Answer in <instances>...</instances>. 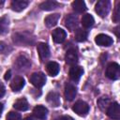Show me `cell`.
<instances>
[{"instance_id": "12", "label": "cell", "mask_w": 120, "mask_h": 120, "mask_svg": "<svg viewBox=\"0 0 120 120\" xmlns=\"http://www.w3.org/2000/svg\"><path fill=\"white\" fill-rule=\"evenodd\" d=\"M67 33L62 28H56L52 32V39L55 43H62L66 39Z\"/></svg>"}, {"instance_id": "34", "label": "cell", "mask_w": 120, "mask_h": 120, "mask_svg": "<svg viewBox=\"0 0 120 120\" xmlns=\"http://www.w3.org/2000/svg\"><path fill=\"white\" fill-rule=\"evenodd\" d=\"M3 104L2 103H0V114H1V112H2V111H3Z\"/></svg>"}, {"instance_id": "4", "label": "cell", "mask_w": 120, "mask_h": 120, "mask_svg": "<svg viewBox=\"0 0 120 120\" xmlns=\"http://www.w3.org/2000/svg\"><path fill=\"white\" fill-rule=\"evenodd\" d=\"M30 82L37 88H40L46 82V76L42 72H35L30 76Z\"/></svg>"}, {"instance_id": "15", "label": "cell", "mask_w": 120, "mask_h": 120, "mask_svg": "<svg viewBox=\"0 0 120 120\" xmlns=\"http://www.w3.org/2000/svg\"><path fill=\"white\" fill-rule=\"evenodd\" d=\"M33 113L34 115L38 118V119H40V120H43L47 117V113H48V110L46 107L42 106V105H38L34 108L33 110Z\"/></svg>"}, {"instance_id": "25", "label": "cell", "mask_w": 120, "mask_h": 120, "mask_svg": "<svg viewBox=\"0 0 120 120\" xmlns=\"http://www.w3.org/2000/svg\"><path fill=\"white\" fill-rule=\"evenodd\" d=\"M8 19L4 16L0 18V35H5L8 30Z\"/></svg>"}, {"instance_id": "10", "label": "cell", "mask_w": 120, "mask_h": 120, "mask_svg": "<svg viewBox=\"0 0 120 120\" xmlns=\"http://www.w3.org/2000/svg\"><path fill=\"white\" fill-rule=\"evenodd\" d=\"M77 95V89L76 87L71 83H66L65 85V98L67 100H72L75 98Z\"/></svg>"}, {"instance_id": "5", "label": "cell", "mask_w": 120, "mask_h": 120, "mask_svg": "<svg viewBox=\"0 0 120 120\" xmlns=\"http://www.w3.org/2000/svg\"><path fill=\"white\" fill-rule=\"evenodd\" d=\"M72 110L78 115H80V116H85L88 113V112H89V105L86 102L82 101V100H79V101H77L73 105Z\"/></svg>"}, {"instance_id": "1", "label": "cell", "mask_w": 120, "mask_h": 120, "mask_svg": "<svg viewBox=\"0 0 120 120\" xmlns=\"http://www.w3.org/2000/svg\"><path fill=\"white\" fill-rule=\"evenodd\" d=\"M13 42L19 46H28L35 43V37L29 32H18L12 36Z\"/></svg>"}, {"instance_id": "17", "label": "cell", "mask_w": 120, "mask_h": 120, "mask_svg": "<svg viewBox=\"0 0 120 120\" xmlns=\"http://www.w3.org/2000/svg\"><path fill=\"white\" fill-rule=\"evenodd\" d=\"M28 6V2L24 0H13L10 4V8L14 11H22Z\"/></svg>"}, {"instance_id": "26", "label": "cell", "mask_w": 120, "mask_h": 120, "mask_svg": "<svg viewBox=\"0 0 120 120\" xmlns=\"http://www.w3.org/2000/svg\"><path fill=\"white\" fill-rule=\"evenodd\" d=\"M87 35H88L87 31L83 30V29H77L76 33H75V39L78 42H83L86 40Z\"/></svg>"}, {"instance_id": "24", "label": "cell", "mask_w": 120, "mask_h": 120, "mask_svg": "<svg viewBox=\"0 0 120 120\" xmlns=\"http://www.w3.org/2000/svg\"><path fill=\"white\" fill-rule=\"evenodd\" d=\"M95 20L91 14H84L82 18V24L84 28H90L94 25Z\"/></svg>"}, {"instance_id": "16", "label": "cell", "mask_w": 120, "mask_h": 120, "mask_svg": "<svg viewBox=\"0 0 120 120\" xmlns=\"http://www.w3.org/2000/svg\"><path fill=\"white\" fill-rule=\"evenodd\" d=\"M47 102L52 107H58L60 105V97L56 92H50L46 97Z\"/></svg>"}, {"instance_id": "22", "label": "cell", "mask_w": 120, "mask_h": 120, "mask_svg": "<svg viewBox=\"0 0 120 120\" xmlns=\"http://www.w3.org/2000/svg\"><path fill=\"white\" fill-rule=\"evenodd\" d=\"M13 107L18 110V111H26L29 107V104L27 102V100L25 98H20V99H17L14 104H13Z\"/></svg>"}, {"instance_id": "2", "label": "cell", "mask_w": 120, "mask_h": 120, "mask_svg": "<svg viewBox=\"0 0 120 120\" xmlns=\"http://www.w3.org/2000/svg\"><path fill=\"white\" fill-rule=\"evenodd\" d=\"M120 75V67L117 63H110L106 68V76L111 80H117Z\"/></svg>"}, {"instance_id": "28", "label": "cell", "mask_w": 120, "mask_h": 120, "mask_svg": "<svg viewBox=\"0 0 120 120\" xmlns=\"http://www.w3.org/2000/svg\"><path fill=\"white\" fill-rule=\"evenodd\" d=\"M6 120H22V116L19 112H9L6 117Z\"/></svg>"}, {"instance_id": "14", "label": "cell", "mask_w": 120, "mask_h": 120, "mask_svg": "<svg viewBox=\"0 0 120 120\" xmlns=\"http://www.w3.org/2000/svg\"><path fill=\"white\" fill-rule=\"evenodd\" d=\"M37 50H38V55H39L41 60H44V59L49 57V55H50V49H49V46L46 43H43V42L38 43V47H37Z\"/></svg>"}, {"instance_id": "32", "label": "cell", "mask_w": 120, "mask_h": 120, "mask_svg": "<svg viewBox=\"0 0 120 120\" xmlns=\"http://www.w3.org/2000/svg\"><path fill=\"white\" fill-rule=\"evenodd\" d=\"M54 120H71V119H70V117L64 115V116H60V117H57V118H56V119H54Z\"/></svg>"}, {"instance_id": "13", "label": "cell", "mask_w": 120, "mask_h": 120, "mask_svg": "<svg viewBox=\"0 0 120 120\" xmlns=\"http://www.w3.org/2000/svg\"><path fill=\"white\" fill-rule=\"evenodd\" d=\"M65 60L67 62L68 65L69 66H75L76 63L78 62V55H77V52L74 49H70V50H68L67 53H66V56H65Z\"/></svg>"}, {"instance_id": "7", "label": "cell", "mask_w": 120, "mask_h": 120, "mask_svg": "<svg viewBox=\"0 0 120 120\" xmlns=\"http://www.w3.org/2000/svg\"><path fill=\"white\" fill-rule=\"evenodd\" d=\"M107 115L112 119H119L120 117V105L117 102H112L107 109Z\"/></svg>"}, {"instance_id": "3", "label": "cell", "mask_w": 120, "mask_h": 120, "mask_svg": "<svg viewBox=\"0 0 120 120\" xmlns=\"http://www.w3.org/2000/svg\"><path fill=\"white\" fill-rule=\"evenodd\" d=\"M110 2L108 0H100L96 4L95 10L100 17H106L110 11Z\"/></svg>"}, {"instance_id": "6", "label": "cell", "mask_w": 120, "mask_h": 120, "mask_svg": "<svg viewBox=\"0 0 120 120\" xmlns=\"http://www.w3.org/2000/svg\"><path fill=\"white\" fill-rule=\"evenodd\" d=\"M16 68L20 71H24L26 69H28L31 67V62L30 60L25 57L24 55H20L19 57H17L15 63H14Z\"/></svg>"}, {"instance_id": "11", "label": "cell", "mask_w": 120, "mask_h": 120, "mask_svg": "<svg viewBox=\"0 0 120 120\" xmlns=\"http://www.w3.org/2000/svg\"><path fill=\"white\" fill-rule=\"evenodd\" d=\"M65 25L68 27V29H69L70 31L75 30V28L78 25V18L76 15L74 14H68L66 17L65 20Z\"/></svg>"}, {"instance_id": "29", "label": "cell", "mask_w": 120, "mask_h": 120, "mask_svg": "<svg viewBox=\"0 0 120 120\" xmlns=\"http://www.w3.org/2000/svg\"><path fill=\"white\" fill-rule=\"evenodd\" d=\"M119 5L116 7L115 10H114V14L112 16V20L115 22H119V19H120V12H119Z\"/></svg>"}, {"instance_id": "31", "label": "cell", "mask_w": 120, "mask_h": 120, "mask_svg": "<svg viewBox=\"0 0 120 120\" xmlns=\"http://www.w3.org/2000/svg\"><path fill=\"white\" fill-rule=\"evenodd\" d=\"M10 77H11V70H8V71L6 72V74H5L4 78H5V80H6V81H8V80L10 79Z\"/></svg>"}, {"instance_id": "19", "label": "cell", "mask_w": 120, "mask_h": 120, "mask_svg": "<svg viewBox=\"0 0 120 120\" xmlns=\"http://www.w3.org/2000/svg\"><path fill=\"white\" fill-rule=\"evenodd\" d=\"M46 68H47L48 74L50 76H52V77L56 76L58 74V72H59V65H58V63H56L54 61L49 62L47 64V66H46Z\"/></svg>"}, {"instance_id": "27", "label": "cell", "mask_w": 120, "mask_h": 120, "mask_svg": "<svg viewBox=\"0 0 120 120\" xmlns=\"http://www.w3.org/2000/svg\"><path fill=\"white\" fill-rule=\"evenodd\" d=\"M110 104H111V103H110V98H107V97L100 98L98 100V107L100 108V110H102V111L107 110Z\"/></svg>"}, {"instance_id": "9", "label": "cell", "mask_w": 120, "mask_h": 120, "mask_svg": "<svg viewBox=\"0 0 120 120\" xmlns=\"http://www.w3.org/2000/svg\"><path fill=\"white\" fill-rule=\"evenodd\" d=\"M83 73V69L82 67L80 66H72L69 69V78L73 81V82H77L80 80V78L82 77Z\"/></svg>"}, {"instance_id": "35", "label": "cell", "mask_w": 120, "mask_h": 120, "mask_svg": "<svg viewBox=\"0 0 120 120\" xmlns=\"http://www.w3.org/2000/svg\"><path fill=\"white\" fill-rule=\"evenodd\" d=\"M23 120H35L33 117H26V118H24Z\"/></svg>"}, {"instance_id": "30", "label": "cell", "mask_w": 120, "mask_h": 120, "mask_svg": "<svg viewBox=\"0 0 120 120\" xmlns=\"http://www.w3.org/2000/svg\"><path fill=\"white\" fill-rule=\"evenodd\" d=\"M5 92H6V90H5V86H4L3 83L0 82V98H2V97L5 95Z\"/></svg>"}, {"instance_id": "18", "label": "cell", "mask_w": 120, "mask_h": 120, "mask_svg": "<svg viewBox=\"0 0 120 120\" xmlns=\"http://www.w3.org/2000/svg\"><path fill=\"white\" fill-rule=\"evenodd\" d=\"M24 79L22 77V76H17L15 77V79L12 81L11 84H10V87L13 91L17 92V91H20L23 86H24Z\"/></svg>"}, {"instance_id": "33", "label": "cell", "mask_w": 120, "mask_h": 120, "mask_svg": "<svg viewBox=\"0 0 120 120\" xmlns=\"http://www.w3.org/2000/svg\"><path fill=\"white\" fill-rule=\"evenodd\" d=\"M118 30H119V27L117 26V27L115 28V34H116V37H117V38H119V34H118Z\"/></svg>"}, {"instance_id": "21", "label": "cell", "mask_w": 120, "mask_h": 120, "mask_svg": "<svg viewBox=\"0 0 120 120\" xmlns=\"http://www.w3.org/2000/svg\"><path fill=\"white\" fill-rule=\"evenodd\" d=\"M60 6L59 3H57L56 1H52V0H50V1H45V2H42L40 5H39V8L42 9V10H52L56 8H58Z\"/></svg>"}, {"instance_id": "20", "label": "cell", "mask_w": 120, "mask_h": 120, "mask_svg": "<svg viewBox=\"0 0 120 120\" xmlns=\"http://www.w3.org/2000/svg\"><path fill=\"white\" fill-rule=\"evenodd\" d=\"M59 18H60V14H58V13L51 14V15H49V16H47L45 18L44 22H45L47 27H52L57 23Z\"/></svg>"}, {"instance_id": "23", "label": "cell", "mask_w": 120, "mask_h": 120, "mask_svg": "<svg viewBox=\"0 0 120 120\" xmlns=\"http://www.w3.org/2000/svg\"><path fill=\"white\" fill-rule=\"evenodd\" d=\"M72 8L74 11L78 13H82L83 11L86 10V6L82 0H76L72 2Z\"/></svg>"}, {"instance_id": "8", "label": "cell", "mask_w": 120, "mask_h": 120, "mask_svg": "<svg viewBox=\"0 0 120 120\" xmlns=\"http://www.w3.org/2000/svg\"><path fill=\"white\" fill-rule=\"evenodd\" d=\"M95 41L98 45L99 46H105V47H108V46H111L112 44V38L108 36V35H105V34H99L95 38Z\"/></svg>"}]
</instances>
